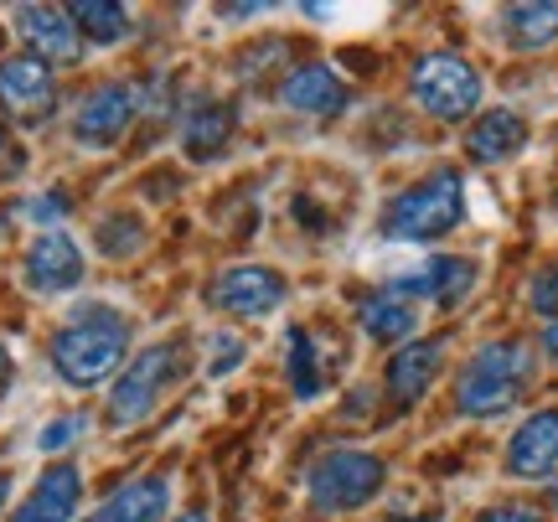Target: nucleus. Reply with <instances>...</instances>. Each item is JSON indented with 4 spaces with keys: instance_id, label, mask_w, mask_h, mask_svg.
<instances>
[{
    "instance_id": "f257e3e1",
    "label": "nucleus",
    "mask_w": 558,
    "mask_h": 522,
    "mask_svg": "<svg viewBox=\"0 0 558 522\" xmlns=\"http://www.w3.org/2000/svg\"><path fill=\"white\" fill-rule=\"evenodd\" d=\"M124 357H130V316L114 305H88L68 316V326L52 337V367L73 388H99L120 373Z\"/></svg>"
},
{
    "instance_id": "f03ea898",
    "label": "nucleus",
    "mask_w": 558,
    "mask_h": 522,
    "mask_svg": "<svg viewBox=\"0 0 558 522\" xmlns=\"http://www.w3.org/2000/svg\"><path fill=\"white\" fill-rule=\"evenodd\" d=\"M533 383V347L527 342H486L456 378V409L465 420H497L527 393Z\"/></svg>"
},
{
    "instance_id": "7ed1b4c3",
    "label": "nucleus",
    "mask_w": 558,
    "mask_h": 522,
    "mask_svg": "<svg viewBox=\"0 0 558 522\" xmlns=\"http://www.w3.org/2000/svg\"><path fill=\"white\" fill-rule=\"evenodd\" d=\"M186 373H192V352H186V342L145 347L135 362H124L120 367V383H114V393H109V424H120V429L145 424Z\"/></svg>"
},
{
    "instance_id": "20e7f679",
    "label": "nucleus",
    "mask_w": 558,
    "mask_h": 522,
    "mask_svg": "<svg viewBox=\"0 0 558 522\" xmlns=\"http://www.w3.org/2000/svg\"><path fill=\"white\" fill-rule=\"evenodd\" d=\"M465 218V181L456 171H435L429 181L409 186L393 207H388V222H383V239L388 243H429L439 233L460 228Z\"/></svg>"
},
{
    "instance_id": "39448f33",
    "label": "nucleus",
    "mask_w": 558,
    "mask_h": 522,
    "mask_svg": "<svg viewBox=\"0 0 558 522\" xmlns=\"http://www.w3.org/2000/svg\"><path fill=\"white\" fill-rule=\"evenodd\" d=\"M388 482V465L373 456V450H326L311 476H305V491H311V507L316 512H357L383 491Z\"/></svg>"
},
{
    "instance_id": "423d86ee",
    "label": "nucleus",
    "mask_w": 558,
    "mask_h": 522,
    "mask_svg": "<svg viewBox=\"0 0 558 522\" xmlns=\"http://www.w3.org/2000/svg\"><path fill=\"white\" fill-rule=\"evenodd\" d=\"M409 88H414V99L424 114L450 120V124L465 120V114H476L481 94H486L481 73L465 58H456V52H429V58H418Z\"/></svg>"
},
{
    "instance_id": "0eeeda50",
    "label": "nucleus",
    "mask_w": 558,
    "mask_h": 522,
    "mask_svg": "<svg viewBox=\"0 0 558 522\" xmlns=\"http://www.w3.org/2000/svg\"><path fill=\"white\" fill-rule=\"evenodd\" d=\"M290 295V284L279 269L269 264H239V269H222L218 284H213V305L222 316H239V321H259V316H275Z\"/></svg>"
},
{
    "instance_id": "6e6552de",
    "label": "nucleus",
    "mask_w": 558,
    "mask_h": 522,
    "mask_svg": "<svg viewBox=\"0 0 558 522\" xmlns=\"http://www.w3.org/2000/svg\"><path fill=\"white\" fill-rule=\"evenodd\" d=\"M0 109L16 124H41L52 109H58V78L52 68L32 52L0 62Z\"/></svg>"
},
{
    "instance_id": "1a4fd4ad",
    "label": "nucleus",
    "mask_w": 558,
    "mask_h": 522,
    "mask_svg": "<svg viewBox=\"0 0 558 522\" xmlns=\"http://www.w3.org/2000/svg\"><path fill=\"white\" fill-rule=\"evenodd\" d=\"M21 280H26V290H37V295H68V290H78L83 284L78 239L62 233V228L37 233L32 248H26V264H21Z\"/></svg>"
},
{
    "instance_id": "9d476101",
    "label": "nucleus",
    "mask_w": 558,
    "mask_h": 522,
    "mask_svg": "<svg viewBox=\"0 0 558 522\" xmlns=\"http://www.w3.org/2000/svg\"><path fill=\"white\" fill-rule=\"evenodd\" d=\"M135 109H140V99L130 83H99L94 94H83L78 114H73V135H78V145H88V150H109V145L130 130Z\"/></svg>"
},
{
    "instance_id": "9b49d317",
    "label": "nucleus",
    "mask_w": 558,
    "mask_h": 522,
    "mask_svg": "<svg viewBox=\"0 0 558 522\" xmlns=\"http://www.w3.org/2000/svg\"><path fill=\"white\" fill-rule=\"evenodd\" d=\"M476 275L481 269L471 259L439 254V259H424V264H414V269H393V275H388V290H393V295L403 290V301H409V290H414V295H429L435 305H460L476 290Z\"/></svg>"
},
{
    "instance_id": "f8f14e48",
    "label": "nucleus",
    "mask_w": 558,
    "mask_h": 522,
    "mask_svg": "<svg viewBox=\"0 0 558 522\" xmlns=\"http://www.w3.org/2000/svg\"><path fill=\"white\" fill-rule=\"evenodd\" d=\"M507 471L522 482H543L558 471V409H538L512 429L507 440Z\"/></svg>"
},
{
    "instance_id": "ddd939ff",
    "label": "nucleus",
    "mask_w": 558,
    "mask_h": 522,
    "mask_svg": "<svg viewBox=\"0 0 558 522\" xmlns=\"http://www.w3.org/2000/svg\"><path fill=\"white\" fill-rule=\"evenodd\" d=\"M16 32L47 68H52V62H73L83 52L78 26H73V16L58 11V5H16Z\"/></svg>"
},
{
    "instance_id": "4468645a",
    "label": "nucleus",
    "mask_w": 558,
    "mask_h": 522,
    "mask_svg": "<svg viewBox=\"0 0 558 522\" xmlns=\"http://www.w3.org/2000/svg\"><path fill=\"white\" fill-rule=\"evenodd\" d=\"M83 502V471L78 465H47L26 502L11 512V522H73Z\"/></svg>"
},
{
    "instance_id": "2eb2a0df",
    "label": "nucleus",
    "mask_w": 558,
    "mask_h": 522,
    "mask_svg": "<svg viewBox=\"0 0 558 522\" xmlns=\"http://www.w3.org/2000/svg\"><path fill=\"white\" fill-rule=\"evenodd\" d=\"M166 512H171V482L166 476H135L88 522H166Z\"/></svg>"
},
{
    "instance_id": "dca6fc26",
    "label": "nucleus",
    "mask_w": 558,
    "mask_h": 522,
    "mask_svg": "<svg viewBox=\"0 0 558 522\" xmlns=\"http://www.w3.org/2000/svg\"><path fill=\"white\" fill-rule=\"evenodd\" d=\"M439 357H445V347L439 342L399 347V357L388 362V393H393L399 409H409V403H418L424 393H429V383L439 378Z\"/></svg>"
},
{
    "instance_id": "f3484780",
    "label": "nucleus",
    "mask_w": 558,
    "mask_h": 522,
    "mask_svg": "<svg viewBox=\"0 0 558 522\" xmlns=\"http://www.w3.org/2000/svg\"><path fill=\"white\" fill-rule=\"evenodd\" d=\"M284 104H290L295 114H341V109H347V83H341L326 62H311V68H295V73H290Z\"/></svg>"
},
{
    "instance_id": "a211bd4d",
    "label": "nucleus",
    "mask_w": 558,
    "mask_h": 522,
    "mask_svg": "<svg viewBox=\"0 0 558 522\" xmlns=\"http://www.w3.org/2000/svg\"><path fill=\"white\" fill-rule=\"evenodd\" d=\"M471 156L486 166L497 161H512L522 145H527V120H522L518 109H486L476 124H471Z\"/></svg>"
},
{
    "instance_id": "6ab92c4d",
    "label": "nucleus",
    "mask_w": 558,
    "mask_h": 522,
    "mask_svg": "<svg viewBox=\"0 0 558 522\" xmlns=\"http://www.w3.org/2000/svg\"><path fill=\"white\" fill-rule=\"evenodd\" d=\"M497 32L518 52H543L558 41V5H507L497 16Z\"/></svg>"
},
{
    "instance_id": "aec40b11",
    "label": "nucleus",
    "mask_w": 558,
    "mask_h": 522,
    "mask_svg": "<svg viewBox=\"0 0 558 522\" xmlns=\"http://www.w3.org/2000/svg\"><path fill=\"white\" fill-rule=\"evenodd\" d=\"M228 135H233V109H228V104L197 99L192 109H186V124H181V145H186V156H197V161H213Z\"/></svg>"
},
{
    "instance_id": "412c9836",
    "label": "nucleus",
    "mask_w": 558,
    "mask_h": 522,
    "mask_svg": "<svg viewBox=\"0 0 558 522\" xmlns=\"http://www.w3.org/2000/svg\"><path fill=\"white\" fill-rule=\"evenodd\" d=\"M357 321L373 342H403V337L418 331V311H414V301L383 290V295H367V301L357 305Z\"/></svg>"
},
{
    "instance_id": "4be33fe9",
    "label": "nucleus",
    "mask_w": 558,
    "mask_h": 522,
    "mask_svg": "<svg viewBox=\"0 0 558 522\" xmlns=\"http://www.w3.org/2000/svg\"><path fill=\"white\" fill-rule=\"evenodd\" d=\"M68 16L78 26V37L104 41V47L130 37V11H124V5H109V0H83V5H73Z\"/></svg>"
},
{
    "instance_id": "5701e85b",
    "label": "nucleus",
    "mask_w": 558,
    "mask_h": 522,
    "mask_svg": "<svg viewBox=\"0 0 558 522\" xmlns=\"http://www.w3.org/2000/svg\"><path fill=\"white\" fill-rule=\"evenodd\" d=\"M290 378H295V393H300V399H316L320 388H326L316 337H305V331H290Z\"/></svg>"
},
{
    "instance_id": "b1692460",
    "label": "nucleus",
    "mask_w": 558,
    "mask_h": 522,
    "mask_svg": "<svg viewBox=\"0 0 558 522\" xmlns=\"http://www.w3.org/2000/svg\"><path fill=\"white\" fill-rule=\"evenodd\" d=\"M140 243H145V228H140V218H104L99 222V248L109 254V259H130Z\"/></svg>"
},
{
    "instance_id": "393cba45",
    "label": "nucleus",
    "mask_w": 558,
    "mask_h": 522,
    "mask_svg": "<svg viewBox=\"0 0 558 522\" xmlns=\"http://www.w3.org/2000/svg\"><path fill=\"white\" fill-rule=\"evenodd\" d=\"M239 362H243V342L233 331H218V337L207 342V373H213V378H228Z\"/></svg>"
},
{
    "instance_id": "a878e982",
    "label": "nucleus",
    "mask_w": 558,
    "mask_h": 522,
    "mask_svg": "<svg viewBox=\"0 0 558 522\" xmlns=\"http://www.w3.org/2000/svg\"><path fill=\"white\" fill-rule=\"evenodd\" d=\"M83 429H88V424H83V414H62V420L41 424V435H37V450H47V456H52V450H68V445L78 440Z\"/></svg>"
},
{
    "instance_id": "bb28decb",
    "label": "nucleus",
    "mask_w": 558,
    "mask_h": 522,
    "mask_svg": "<svg viewBox=\"0 0 558 522\" xmlns=\"http://www.w3.org/2000/svg\"><path fill=\"white\" fill-rule=\"evenodd\" d=\"M533 311L558 321V264H554V269H543L538 280H533Z\"/></svg>"
},
{
    "instance_id": "cd10ccee",
    "label": "nucleus",
    "mask_w": 558,
    "mask_h": 522,
    "mask_svg": "<svg viewBox=\"0 0 558 522\" xmlns=\"http://www.w3.org/2000/svg\"><path fill=\"white\" fill-rule=\"evenodd\" d=\"M26 171V156H21V145L11 141V130L0 124V181H16Z\"/></svg>"
},
{
    "instance_id": "c85d7f7f",
    "label": "nucleus",
    "mask_w": 558,
    "mask_h": 522,
    "mask_svg": "<svg viewBox=\"0 0 558 522\" xmlns=\"http://www.w3.org/2000/svg\"><path fill=\"white\" fill-rule=\"evenodd\" d=\"M481 522H548V518H538L533 507H492V512H481Z\"/></svg>"
},
{
    "instance_id": "c756f323",
    "label": "nucleus",
    "mask_w": 558,
    "mask_h": 522,
    "mask_svg": "<svg viewBox=\"0 0 558 522\" xmlns=\"http://www.w3.org/2000/svg\"><path fill=\"white\" fill-rule=\"evenodd\" d=\"M543 352L558 362V321H548V331H543Z\"/></svg>"
},
{
    "instance_id": "7c9ffc66",
    "label": "nucleus",
    "mask_w": 558,
    "mask_h": 522,
    "mask_svg": "<svg viewBox=\"0 0 558 522\" xmlns=\"http://www.w3.org/2000/svg\"><path fill=\"white\" fill-rule=\"evenodd\" d=\"M11 373H16V367H11V352H5V347H0V393H5V388H11Z\"/></svg>"
},
{
    "instance_id": "2f4dec72",
    "label": "nucleus",
    "mask_w": 558,
    "mask_h": 522,
    "mask_svg": "<svg viewBox=\"0 0 558 522\" xmlns=\"http://www.w3.org/2000/svg\"><path fill=\"white\" fill-rule=\"evenodd\" d=\"M5 497H11V476L0 471V507H5Z\"/></svg>"
},
{
    "instance_id": "473e14b6",
    "label": "nucleus",
    "mask_w": 558,
    "mask_h": 522,
    "mask_svg": "<svg viewBox=\"0 0 558 522\" xmlns=\"http://www.w3.org/2000/svg\"><path fill=\"white\" fill-rule=\"evenodd\" d=\"M177 522H207V512H181Z\"/></svg>"
},
{
    "instance_id": "72a5a7b5",
    "label": "nucleus",
    "mask_w": 558,
    "mask_h": 522,
    "mask_svg": "<svg viewBox=\"0 0 558 522\" xmlns=\"http://www.w3.org/2000/svg\"><path fill=\"white\" fill-rule=\"evenodd\" d=\"M554 507H558V486H554Z\"/></svg>"
}]
</instances>
